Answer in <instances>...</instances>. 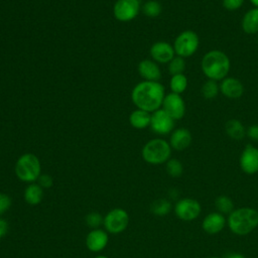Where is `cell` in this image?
Masks as SVG:
<instances>
[{"instance_id":"cell-15","label":"cell","mask_w":258,"mask_h":258,"mask_svg":"<svg viewBox=\"0 0 258 258\" xmlns=\"http://www.w3.org/2000/svg\"><path fill=\"white\" fill-rule=\"evenodd\" d=\"M220 92L229 99H238L244 93L242 82L234 77H226L220 84Z\"/></svg>"},{"instance_id":"cell-19","label":"cell","mask_w":258,"mask_h":258,"mask_svg":"<svg viewBox=\"0 0 258 258\" xmlns=\"http://www.w3.org/2000/svg\"><path fill=\"white\" fill-rule=\"evenodd\" d=\"M242 29L247 34L258 33V8L249 9L242 18Z\"/></svg>"},{"instance_id":"cell-16","label":"cell","mask_w":258,"mask_h":258,"mask_svg":"<svg viewBox=\"0 0 258 258\" xmlns=\"http://www.w3.org/2000/svg\"><path fill=\"white\" fill-rule=\"evenodd\" d=\"M192 140L191 133L186 128H177L171 132L169 138V145L171 148L177 151L186 149Z\"/></svg>"},{"instance_id":"cell-1","label":"cell","mask_w":258,"mask_h":258,"mask_svg":"<svg viewBox=\"0 0 258 258\" xmlns=\"http://www.w3.org/2000/svg\"><path fill=\"white\" fill-rule=\"evenodd\" d=\"M165 97L164 88L158 82L143 81L132 90L131 99L134 105L141 110L153 113L160 109Z\"/></svg>"},{"instance_id":"cell-6","label":"cell","mask_w":258,"mask_h":258,"mask_svg":"<svg viewBox=\"0 0 258 258\" xmlns=\"http://www.w3.org/2000/svg\"><path fill=\"white\" fill-rule=\"evenodd\" d=\"M199 44V35L192 30H184L175 37L172 46L176 55L185 58L196 53Z\"/></svg>"},{"instance_id":"cell-25","label":"cell","mask_w":258,"mask_h":258,"mask_svg":"<svg viewBox=\"0 0 258 258\" xmlns=\"http://www.w3.org/2000/svg\"><path fill=\"white\" fill-rule=\"evenodd\" d=\"M150 211L156 216H165L171 211V204L165 199H158L150 205Z\"/></svg>"},{"instance_id":"cell-13","label":"cell","mask_w":258,"mask_h":258,"mask_svg":"<svg viewBox=\"0 0 258 258\" xmlns=\"http://www.w3.org/2000/svg\"><path fill=\"white\" fill-rule=\"evenodd\" d=\"M151 57L159 63H168L174 57L173 46L166 41L154 42L150 47Z\"/></svg>"},{"instance_id":"cell-9","label":"cell","mask_w":258,"mask_h":258,"mask_svg":"<svg viewBox=\"0 0 258 258\" xmlns=\"http://www.w3.org/2000/svg\"><path fill=\"white\" fill-rule=\"evenodd\" d=\"M174 121L163 109H158L151 114L150 127L156 134L165 135L172 132Z\"/></svg>"},{"instance_id":"cell-11","label":"cell","mask_w":258,"mask_h":258,"mask_svg":"<svg viewBox=\"0 0 258 258\" xmlns=\"http://www.w3.org/2000/svg\"><path fill=\"white\" fill-rule=\"evenodd\" d=\"M174 212L180 220L192 221L199 217L201 213V205L196 200L182 199L176 203Z\"/></svg>"},{"instance_id":"cell-17","label":"cell","mask_w":258,"mask_h":258,"mask_svg":"<svg viewBox=\"0 0 258 258\" xmlns=\"http://www.w3.org/2000/svg\"><path fill=\"white\" fill-rule=\"evenodd\" d=\"M225 225L226 219L223 216V214L219 212L207 215L203 221V229L210 235H214L221 232L224 229Z\"/></svg>"},{"instance_id":"cell-28","label":"cell","mask_w":258,"mask_h":258,"mask_svg":"<svg viewBox=\"0 0 258 258\" xmlns=\"http://www.w3.org/2000/svg\"><path fill=\"white\" fill-rule=\"evenodd\" d=\"M185 70V60L181 56H174L169 62H168V72L171 76L183 74Z\"/></svg>"},{"instance_id":"cell-33","label":"cell","mask_w":258,"mask_h":258,"mask_svg":"<svg viewBox=\"0 0 258 258\" xmlns=\"http://www.w3.org/2000/svg\"><path fill=\"white\" fill-rule=\"evenodd\" d=\"M37 183L42 187V188H49L52 183H53V180H52V177L49 175V174H40L39 177L37 178Z\"/></svg>"},{"instance_id":"cell-2","label":"cell","mask_w":258,"mask_h":258,"mask_svg":"<svg viewBox=\"0 0 258 258\" xmlns=\"http://www.w3.org/2000/svg\"><path fill=\"white\" fill-rule=\"evenodd\" d=\"M231 62L229 56L222 50L213 49L208 51L202 58L201 68L208 80L222 81L230 71Z\"/></svg>"},{"instance_id":"cell-38","label":"cell","mask_w":258,"mask_h":258,"mask_svg":"<svg viewBox=\"0 0 258 258\" xmlns=\"http://www.w3.org/2000/svg\"><path fill=\"white\" fill-rule=\"evenodd\" d=\"M95 258H108V257L105 256V255H99V256H97V257H95Z\"/></svg>"},{"instance_id":"cell-24","label":"cell","mask_w":258,"mask_h":258,"mask_svg":"<svg viewBox=\"0 0 258 258\" xmlns=\"http://www.w3.org/2000/svg\"><path fill=\"white\" fill-rule=\"evenodd\" d=\"M219 92H220V85L217 83V81H214V80H207L201 89V93L203 97L208 100L216 98Z\"/></svg>"},{"instance_id":"cell-23","label":"cell","mask_w":258,"mask_h":258,"mask_svg":"<svg viewBox=\"0 0 258 258\" xmlns=\"http://www.w3.org/2000/svg\"><path fill=\"white\" fill-rule=\"evenodd\" d=\"M169 87H170L171 93H175V94L180 95L187 88V79H186V77L183 74L171 76L170 81H169Z\"/></svg>"},{"instance_id":"cell-18","label":"cell","mask_w":258,"mask_h":258,"mask_svg":"<svg viewBox=\"0 0 258 258\" xmlns=\"http://www.w3.org/2000/svg\"><path fill=\"white\" fill-rule=\"evenodd\" d=\"M138 73L144 81L157 82L161 77V72L157 63L150 59H143L138 63Z\"/></svg>"},{"instance_id":"cell-37","label":"cell","mask_w":258,"mask_h":258,"mask_svg":"<svg viewBox=\"0 0 258 258\" xmlns=\"http://www.w3.org/2000/svg\"><path fill=\"white\" fill-rule=\"evenodd\" d=\"M250 2L252 3V5L256 8H258V0H250Z\"/></svg>"},{"instance_id":"cell-7","label":"cell","mask_w":258,"mask_h":258,"mask_svg":"<svg viewBox=\"0 0 258 258\" xmlns=\"http://www.w3.org/2000/svg\"><path fill=\"white\" fill-rule=\"evenodd\" d=\"M129 223L128 213L121 209L116 208L111 210L105 217L103 225L106 231L110 234H119L125 231Z\"/></svg>"},{"instance_id":"cell-36","label":"cell","mask_w":258,"mask_h":258,"mask_svg":"<svg viewBox=\"0 0 258 258\" xmlns=\"http://www.w3.org/2000/svg\"><path fill=\"white\" fill-rule=\"evenodd\" d=\"M227 258H245L244 255L242 254H238V253H233V254H230L228 255Z\"/></svg>"},{"instance_id":"cell-34","label":"cell","mask_w":258,"mask_h":258,"mask_svg":"<svg viewBox=\"0 0 258 258\" xmlns=\"http://www.w3.org/2000/svg\"><path fill=\"white\" fill-rule=\"evenodd\" d=\"M246 135L253 141H258V124H252L246 129Z\"/></svg>"},{"instance_id":"cell-35","label":"cell","mask_w":258,"mask_h":258,"mask_svg":"<svg viewBox=\"0 0 258 258\" xmlns=\"http://www.w3.org/2000/svg\"><path fill=\"white\" fill-rule=\"evenodd\" d=\"M8 232V223L6 220L0 218V238L4 237Z\"/></svg>"},{"instance_id":"cell-5","label":"cell","mask_w":258,"mask_h":258,"mask_svg":"<svg viewBox=\"0 0 258 258\" xmlns=\"http://www.w3.org/2000/svg\"><path fill=\"white\" fill-rule=\"evenodd\" d=\"M143 159L150 164H161L166 162L171 154V147L167 141L161 138L149 140L141 151Z\"/></svg>"},{"instance_id":"cell-27","label":"cell","mask_w":258,"mask_h":258,"mask_svg":"<svg viewBox=\"0 0 258 258\" xmlns=\"http://www.w3.org/2000/svg\"><path fill=\"white\" fill-rule=\"evenodd\" d=\"M161 11H162L161 4L156 0L146 1L142 5V12L144 15L148 17H157L158 15H160Z\"/></svg>"},{"instance_id":"cell-3","label":"cell","mask_w":258,"mask_h":258,"mask_svg":"<svg viewBox=\"0 0 258 258\" xmlns=\"http://www.w3.org/2000/svg\"><path fill=\"white\" fill-rule=\"evenodd\" d=\"M228 225L234 234L247 235L258 226V211L252 208L234 210L228 218Z\"/></svg>"},{"instance_id":"cell-29","label":"cell","mask_w":258,"mask_h":258,"mask_svg":"<svg viewBox=\"0 0 258 258\" xmlns=\"http://www.w3.org/2000/svg\"><path fill=\"white\" fill-rule=\"evenodd\" d=\"M166 172L172 177H179L183 172V166L178 159L171 158L166 161Z\"/></svg>"},{"instance_id":"cell-31","label":"cell","mask_w":258,"mask_h":258,"mask_svg":"<svg viewBox=\"0 0 258 258\" xmlns=\"http://www.w3.org/2000/svg\"><path fill=\"white\" fill-rule=\"evenodd\" d=\"M11 204L12 202L10 197L6 194L0 192V216L9 210V208L11 207Z\"/></svg>"},{"instance_id":"cell-12","label":"cell","mask_w":258,"mask_h":258,"mask_svg":"<svg viewBox=\"0 0 258 258\" xmlns=\"http://www.w3.org/2000/svg\"><path fill=\"white\" fill-rule=\"evenodd\" d=\"M240 166L247 174L258 172V148L247 144L240 155Z\"/></svg>"},{"instance_id":"cell-22","label":"cell","mask_w":258,"mask_h":258,"mask_svg":"<svg viewBox=\"0 0 258 258\" xmlns=\"http://www.w3.org/2000/svg\"><path fill=\"white\" fill-rule=\"evenodd\" d=\"M24 200L27 204L35 206L43 199V188L38 183H30L24 189Z\"/></svg>"},{"instance_id":"cell-32","label":"cell","mask_w":258,"mask_h":258,"mask_svg":"<svg viewBox=\"0 0 258 258\" xmlns=\"http://www.w3.org/2000/svg\"><path fill=\"white\" fill-rule=\"evenodd\" d=\"M244 3V0H222V5L225 9L229 11H234L239 9Z\"/></svg>"},{"instance_id":"cell-39","label":"cell","mask_w":258,"mask_h":258,"mask_svg":"<svg viewBox=\"0 0 258 258\" xmlns=\"http://www.w3.org/2000/svg\"><path fill=\"white\" fill-rule=\"evenodd\" d=\"M208 258H218V257H208Z\"/></svg>"},{"instance_id":"cell-30","label":"cell","mask_w":258,"mask_h":258,"mask_svg":"<svg viewBox=\"0 0 258 258\" xmlns=\"http://www.w3.org/2000/svg\"><path fill=\"white\" fill-rule=\"evenodd\" d=\"M85 220H86L87 225L92 229H98L104 222V218L102 217V215L97 212L89 213L86 216Z\"/></svg>"},{"instance_id":"cell-20","label":"cell","mask_w":258,"mask_h":258,"mask_svg":"<svg viewBox=\"0 0 258 258\" xmlns=\"http://www.w3.org/2000/svg\"><path fill=\"white\" fill-rule=\"evenodd\" d=\"M225 131L234 140H241L246 136V128L238 119H229L225 123Z\"/></svg>"},{"instance_id":"cell-14","label":"cell","mask_w":258,"mask_h":258,"mask_svg":"<svg viewBox=\"0 0 258 258\" xmlns=\"http://www.w3.org/2000/svg\"><path fill=\"white\" fill-rule=\"evenodd\" d=\"M109 236L108 232L100 228L93 229L86 237V246L92 252L102 251L108 244Z\"/></svg>"},{"instance_id":"cell-10","label":"cell","mask_w":258,"mask_h":258,"mask_svg":"<svg viewBox=\"0 0 258 258\" xmlns=\"http://www.w3.org/2000/svg\"><path fill=\"white\" fill-rule=\"evenodd\" d=\"M162 109L173 119L180 120L185 114V104L182 97L175 93L165 95L162 102Z\"/></svg>"},{"instance_id":"cell-21","label":"cell","mask_w":258,"mask_h":258,"mask_svg":"<svg viewBox=\"0 0 258 258\" xmlns=\"http://www.w3.org/2000/svg\"><path fill=\"white\" fill-rule=\"evenodd\" d=\"M151 115L149 112L137 109L133 111L129 116V123L133 128L136 129H144L150 126Z\"/></svg>"},{"instance_id":"cell-26","label":"cell","mask_w":258,"mask_h":258,"mask_svg":"<svg viewBox=\"0 0 258 258\" xmlns=\"http://www.w3.org/2000/svg\"><path fill=\"white\" fill-rule=\"evenodd\" d=\"M215 207L221 214H231L234 211V203L227 196H220L215 201Z\"/></svg>"},{"instance_id":"cell-4","label":"cell","mask_w":258,"mask_h":258,"mask_svg":"<svg viewBox=\"0 0 258 258\" xmlns=\"http://www.w3.org/2000/svg\"><path fill=\"white\" fill-rule=\"evenodd\" d=\"M40 171V161L33 153L22 154L15 163V174L24 182L36 181L41 174Z\"/></svg>"},{"instance_id":"cell-8","label":"cell","mask_w":258,"mask_h":258,"mask_svg":"<svg viewBox=\"0 0 258 258\" xmlns=\"http://www.w3.org/2000/svg\"><path fill=\"white\" fill-rule=\"evenodd\" d=\"M140 11V0H117L113 7L114 17L122 22L133 20Z\"/></svg>"}]
</instances>
